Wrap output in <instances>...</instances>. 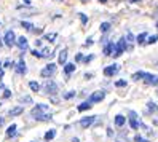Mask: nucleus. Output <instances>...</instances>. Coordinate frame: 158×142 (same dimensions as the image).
I'll list each match as a JSON object with an SVG mask.
<instances>
[{"mask_svg":"<svg viewBox=\"0 0 158 142\" xmlns=\"http://www.w3.org/2000/svg\"><path fill=\"white\" fill-rule=\"evenodd\" d=\"M42 90H43V93H45V94H48V96H54V94H58L59 86H58V83L54 81V80L48 78V80H46V81L43 83Z\"/></svg>","mask_w":158,"mask_h":142,"instance_id":"1","label":"nucleus"},{"mask_svg":"<svg viewBox=\"0 0 158 142\" xmlns=\"http://www.w3.org/2000/svg\"><path fill=\"white\" fill-rule=\"evenodd\" d=\"M56 69H58V65L54 64V62H48V64H46L45 67H43V69L40 70V77H42V78H46V80H48V78H51L53 75L56 73Z\"/></svg>","mask_w":158,"mask_h":142,"instance_id":"2","label":"nucleus"},{"mask_svg":"<svg viewBox=\"0 0 158 142\" xmlns=\"http://www.w3.org/2000/svg\"><path fill=\"white\" fill-rule=\"evenodd\" d=\"M31 117L35 120V121H51L53 120V115L48 112H40V110H31Z\"/></svg>","mask_w":158,"mask_h":142,"instance_id":"3","label":"nucleus"},{"mask_svg":"<svg viewBox=\"0 0 158 142\" xmlns=\"http://www.w3.org/2000/svg\"><path fill=\"white\" fill-rule=\"evenodd\" d=\"M2 39H3V45L8 46V48H13V46H16V39H18V37H16V34H15L13 31H6Z\"/></svg>","mask_w":158,"mask_h":142,"instance_id":"4","label":"nucleus"},{"mask_svg":"<svg viewBox=\"0 0 158 142\" xmlns=\"http://www.w3.org/2000/svg\"><path fill=\"white\" fill-rule=\"evenodd\" d=\"M104 99H106V91H104V90H99V91H94L93 94H89L88 102H91V104H98V102H102Z\"/></svg>","mask_w":158,"mask_h":142,"instance_id":"5","label":"nucleus"},{"mask_svg":"<svg viewBox=\"0 0 158 142\" xmlns=\"http://www.w3.org/2000/svg\"><path fill=\"white\" fill-rule=\"evenodd\" d=\"M126 50V39H120L115 45V51H114V58H118V56H122Z\"/></svg>","mask_w":158,"mask_h":142,"instance_id":"6","label":"nucleus"},{"mask_svg":"<svg viewBox=\"0 0 158 142\" xmlns=\"http://www.w3.org/2000/svg\"><path fill=\"white\" fill-rule=\"evenodd\" d=\"M15 72H16V75H26L27 73V65H26V61L23 58L15 64Z\"/></svg>","mask_w":158,"mask_h":142,"instance_id":"7","label":"nucleus"},{"mask_svg":"<svg viewBox=\"0 0 158 142\" xmlns=\"http://www.w3.org/2000/svg\"><path fill=\"white\" fill-rule=\"evenodd\" d=\"M94 121H96V115H89V117H83L80 120V126L83 129H88L91 125H94Z\"/></svg>","mask_w":158,"mask_h":142,"instance_id":"8","label":"nucleus"},{"mask_svg":"<svg viewBox=\"0 0 158 142\" xmlns=\"http://www.w3.org/2000/svg\"><path fill=\"white\" fill-rule=\"evenodd\" d=\"M118 70H120L118 64H110V65H107V67L104 69V75L106 77H114V75L118 73Z\"/></svg>","mask_w":158,"mask_h":142,"instance_id":"9","label":"nucleus"},{"mask_svg":"<svg viewBox=\"0 0 158 142\" xmlns=\"http://www.w3.org/2000/svg\"><path fill=\"white\" fill-rule=\"evenodd\" d=\"M16 46H18V48H19L23 53H26L27 48H29V42H27L26 37H18V39H16Z\"/></svg>","mask_w":158,"mask_h":142,"instance_id":"10","label":"nucleus"},{"mask_svg":"<svg viewBox=\"0 0 158 142\" xmlns=\"http://www.w3.org/2000/svg\"><path fill=\"white\" fill-rule=\"evenodd\" d=\"M5 134H6L8 139H15V137L18 136V125H16V123H11V125L6 128Z\"/></svg>","mask_w":158,"mask_h":142,"instance_id":"11","label":"nucleus"},{"mask_svg":"<svg viewBox=\"0 0 158 142\" xmlns=\"http://www.w3.org/2000/svg\"><path fill=\"white\" fill-rule=\"evenodd\" d=\"M137 113L136 112H129V126H131V129H137L139 126V120H137Z\"/></svg>","mask_w":158,"mask_h":142,"instance_id":"12","label":"nucleus"},{"mask_svg":"<svg viewBox=\"0 0 158 142\" xmlns=\"http://www.w3.org/2000/svg\"><path fill=\"white\" fill-rule=\"evenodd\" d=\"M142 80L145 83H148V85H158V77L153 75V73H150V72H144V78Z\"/></svg>","mask_w":158,"mask_h":142,"instance_id":"13","label":"nucleus"},{"mask_svg":"<svg viewBox=\"0 0 158 142\" xmlns=\"http://www.w3.org/2000/svg\"><path fill=\"white\" fill-rule=\"evenodd\" d=\"M62 67H64V75H66V77H70V75L75 72L77 65H75V62H66Z\"/></svg>","mask_w":158,"mask_h":142,"instance_id":"14","label":"nucleus"},{"mask_svg":"<svg viewBox=\"0 0 158 142\" xmlns=\"http://www.w3.org/2000/svg\"><path fill=\"white\" fill-rule=\"evenodd\" d=\"M114 51H115V45H114L112 42H107V43L104 45V50H102L104 56H112V54H114Z\"/></svg>","mask_w":158,"mask_h":142,"instance_id":"15","label":"nucleus"},{"mask_svg":"<svg viewBox=\"0 0 158 142\" xmlns=\"http://www.w3.org/2000/svg\"><path fill=\"white\" fill-rule=\"evenodd\" d=\"M23 112H24L23 106H16V107H11L10 110H8V115H10V117H19Z\"/></svg>","mask_w":158,"mask_h":142,"instance_id":"16","label":"nucleus"},{"mask_svg":"<svg viewBox=\"0 0 158 142\" xmlns=\"http://www.w3.org/2000/svg\"><path fill=\"white\" fill-rule=\"evenodd\" d=\"M67 54H69V53H67L66 48L59 51V56H58V64H59V65H64V64L67 62Z\"/></svg>","mask_w":158,"mask_h":142,"instance_id":"17","label":"nucleus"},{"mask_svg":"<svg viewBox=\"0 0 158 142\" xmlns=\"http://www.w3.org/2000/svg\"><path fill=\"white\" fill-rule=\"evenodd\" d=\"M91 107H93V104H91V102L83 101L81 104H78V106H77V110H78V112H86V110H89Z\"/></svg>","mask_w":158,"mask_h":142,"instance_id":"18","label":"nucleus"},{"mask_svg":"<svg viewBox=\"0 0 158 142\" xmlns=\"http://www.w3.org/2000/svg\"><path fill=\"white\" fill-rule=\"evenodd\" d=\"M56 39H58V34H56V32H50V34H45L42 40H46V42H50V43H54V42H56Z\"/></svg>","mask_w":158,"mask_h":142,"instance_id":"19","label":"nucleus"},{"mask_svg":"<svg viewBox=\"0 0 158 142\" xmlns=\"http://www.w3.org/2000/svg\"><path fill=\"white\" fill-rule=\"evenodd\" d=\"M54 137H56V129H48V131L45 132V136H43V139H45L46 142L53 140Z\"/></svg>","mask_w":158,"mask_h":142,"instance_id":"20","label":"nucleus"},{"mask_svg":"<svg viewBox=\"0 0 158 142\" xmlns=\"http://www.w3.org/2000/svg\"><path fill=\"white\" fill-rule=\"evenodd\" d=\"M29 88H31V91H34V93H40V90H42V85L39 83V81H29Z\"/></svg>","mask_w":158,"mask_h":142,"instance_id":"21","label":"nucleus"},{"mask_svg":"<svg viewBox=\"0 0 158 142\" xmlns=\"http://www.w3.org/2000/svg\"><path fill=\"white\" fill-rule=\"evenodd\" d=\"M125 123H126V118H125L123 115H117V117H115V126H117V128H122Z\"/></svg>","mask_w":158,"mask_h":142,"instance_id":"22","label":"nucleus"},{"mask_svg":"<svg viewBox=\"0 0 158 142\" xmlns=\"http://www.w3.org/2000/svg\"><path fill=\"white\" fill-rule=\"evenodd\" d=\"M19 24H21V27H23V29H26V31H29V32H31V31L34 29V27H35V26H34L32 23H29V21H24V19H23V21H21Z\"/></svg>","mask_w":158,"mask_h":142,"instance_id":"23","label":"nucleus"},{"mask_svg":"<svg viewBox=\"0 0 158 142\" xmlns=\"http://www.w3.org/2000/svg\"><path fill=\"white\" fill-rule=\"evenodd\" d=\"M34 110H40V112H48V104H37V106H34L32 107Z\"/></svg>","mask_w":158,"mask_h":142,"instance_id":"24","label":"nucleus"},{"mask_svg":"<svg viewBox=\"0 0 158 142\" xmlns=\"http://www.w3.org/2000/svg\"><path fill=\"white\" fill-rule=\"evenodd\" d=\"M75 96H77V93H75V91H67V93H64V94H62V99L70 101V99H73Z\"/></svg>","mask_w":158,"mask_h":142,"instance_id":"25","label":"nucleus"},{"mask_svg":"<svg viewBox=\"0 0 158 142\" xmlns=\"http://www.w3.org/2000/svg\"><path fill=\"white\" fill-rule=\"evenodd\" d=\"M136 40H137V43H141V45H144V43H145V40H147V34H145V32H142V34H139V35L136 37Z\"/></svg>","mask_w":158,"mask_h":142,"instance_id":"26","label":"nucleus"},{"mask_svg":"<svg viewBox=\"0 0 158 142\" xmlns=\"http://www.w3.org/2000/svg\"><path fill=\"white\" fill-rule=\"evenodd\" d=\"M99 29H101V32H102V34H107V32L110 31V23H102Z\"/></svg>","mask_w":158,"mask_h":142,"instance_id":"27","label":"nucleus"},{"mask_svg":"<svg viewBox=\"0 0 158 142\" xmlns=\"http://www.w3.org/2000/svg\"><path fill=\"white\" fill-rule=\"evenodd\" d=\"M31 54L34 56V58H37V59H43V54H42V51L40 50H31Z\"/></svg>","mask_w":158,"mask_h":142,"instance_id":"28","label":"nucleus"},{"mask_svg":"<svg viewBox=\"0 0 158 142\" xmlns=\"http://www.w3.org/2000/svg\"><path fill=\"white\" fill-rule=\"evenodd\" d=\"M19 102L21 104H34V101H32L31 96H21L19 98Z\"/></svg>","mask_w":158,"mask_h":142,"instance_id":"29","label":"nucleus"},{"mask_svg":"<svg viewBox=\"0 0 158 142\" xmlns=\"http://www.w3.org/2000/svg\"><path fill=\"white\" fill-rule=\"evenodd\" d=\"M2 67H3V69H11V67L15 69V62L10 61V59H6L5 62H2Z\"/></svg>","mask_w":158,"mask_h":142,"instance_id":"30","label":"nucleus"},{"mask_svg":"<svg viewBox=\"0 0 158 142\" xmlns=\"http://www.w3.org/2000/svg\"><path fill=\"white\" fill-rule=\"evenodd\" d=\"M78 19L81 21L83 26H86V24H88V16H86L85 13H78Z\"/></svg>","mask_w":158,"mask_h":142,"instance_id":"31","label":"nucleus"},{"mask_svg":"<svg viewBox=\"0 0 158 142\" xmlns=\"http://www.w3.org/2000/svg\"><path fill=\"white\" fill-rule=\"evenodd\" d=\"M144 78V72H136V73H133V80L134 81H139V80H142Z\"/></svg>","mask_w":158,"mask_h":142,"instance_id":"32","label":"nucleus"},{"mask_svg":"<svg viewBox=\"0 0 158 142\" xmlns=\"http://www.w3.org/2000/svg\"><path fill=\"white\" fill-rule=\"evenodd\" d=\"M2 98H3V99H10V98H11V91L8 90V88H5L3 93H2Z\"/></svg>","mask_w":158,"mask_h":142,"instance_id":"33","label":"nucleus"},{"mask_svg":"<svg viewBox=\"0 0 158 142\" xmlns=\"http://www.w3.org/2000/svg\"><path fill=\"white\" fill-rule=\"evenodd\" d=\"M156 42H158V35H152V37H148V40H147L148 45H153V43H156Z\"/></svg>","mask_w":158,"mask_h":142,"instance_id":"34","label":"nucleus"},{"mask_svg":"<svg viewBox=\"0 0 158 142\" xmlns=\"http://www.w3.org/2000/svg\"><path fill=\"white\" fill-rule=\"evenodd\" d=\"M83 59H85L83 53H77V54H75V64H77V62H83Z\"/></svg>","mask_w":158,"mask_h":142,"instance_id":"35","label":"nucleus"},{"mask_svg":"<svg viewBox=\"0 0 158 142\" xmlns=\"http://www.w3.org/2000/svg\"><path fill=\"white\" fill-rule=\"evenodd\" d=\"M93 59H94V54H88V56H85V59H83V64H89Z\"/></svg>","mask_w":158,"mask_h":142,"instance_id":"36","label":"nucleus"},{"mask_svg":"<svg viewBox=\"0 0 158 142\" xmlns=\"http://www.w3.org/2000/svg\"><path fill=\"white\" fill-rule=\"evenodd\" d=\"M115 86H117V88H125V86H126V81H125V80H117V81H115Z\"/></svg>","mask_w":158,"mask_h":142,"instance_id":"37","label":"nucleus"},{"mask_svg":"<svg viewBox=\"0 0 158 142\" xmlns=\"http://www.w3.org/2000/svg\"><path fill=\"white\" fill-rule=\"evenodd\" d=\"M147 107H148V109H150L152 112H158V107L155 106V104H153V102H148V104H147Z\"/></svg>","mask_w":158,"mask_h":142,"instance_id":"38","label":"nucleus"},{"mask_svg":"<svg viewBox=\"0 0 158 142\" xmlns=\"http://www.w3.org/2000/svg\"><path fill=\"white\" fill-rule=\"evenodd\" d=\"M91 45H93V37H88L85 42V46H91Z\"/></svg>","mask_w":158,"mask_h":142,"instance_id":"39","label":"nucleus"},{"mask_svg":"<svg viewBox=\"0 0 158 142\" xmlns=\"http://www.w3.org/2000/svg\"><path fill=\"white\" fill-rule=\"evenodd\" d=\"M133 40H134V35L133 34H128L126 35V42H133Z\"/></svg>","mask_w":158,"mask_h":142,"instance_id":"40","label":"nucleus"},{"mask_svg":"<svg viewBox=\"0 0 158 142\" xmlns=\"http://www.w3.org/2000/svg\"><path fill=\"white\" fill-rule=\"evenodd\" d=\"M35 46H37V48H40V46H42V39H37L35 40Z\"/></svg>","mask_w":158,"mask_h":142,"instance_id":"41","label":"nucleus"},{"mask_svg":"<svg viewBox=\"0 0 158 142\" xmlns=\"http://www.w3.org/2000/svg\"><path fill=\"white\" fill-rule=\"evenodd\" d=\"M3 75H5V69H3V67H0V81H2Z\"/></svg>","mask_w":158,"mask_h":142,"instance_id":"42","label":"nucleus"},{"mask_svg":"<svg viewBox=\"0 0 158 142\" xmlns=\"http://www.w3.org/2000/svg\"><path fill=\"white\" fill-rule=\"evenodd\" d=\"M31 32H34V34H35V35H37V34H42V32H43V31H42V29H35V27H34V29H32V31H31Z\"/></svg>","mask_w":158,"mask_h":142,"instance_id":"43","label":"nucleus"},{"mask_svg":"<svg viewBox=\"0 0 158 142\" xmlns=\"http://www.w3.org/2000/svg\"><path fill=\"white\" fill-rule=\"evenodd\" d=\"M5 125V117H0V128Z\"/></svg>","mask_w":158,"mask_h":142,"instance_id":"44","label":"nucleus"},{"mask_svg":"<svg viewBox=\"0 0 158 142\" xmlns=\"http://www.w3.org/2000/svg\"><path fill=\"white\" fill-rule=\"evenodd\" d=\"M134 140H136V142H144V139H142L141 136H136V137H134Z\"/></svg>","mask_w":158,"mask_h":142,"instance_id":"45","label":"nucleus"},{"mask_svg":"<svg viewBox=\"0 0 158 142\" xmlns=\"http://www.w3.org/2000/svg\"><path fill=\"white\" fill-rule=\"evenodd\" d=\"M91 77H93V73H89V72H86V73H85V78H86V80H89Z\"/></svg>","mask_w":158,"mask_h":142,"instance_id":"46","label":"nucleus"},{"mask_svg":"<svg viewBox=\"0 0 158 142\" xmlns=\"http://www.w3.org/2000/svg\"><path fill=\"white\" fill-rule=\"evenodd\" d=\"M107 136H110V137L114 136V132H112V129H107Z\"/></svg>","mask_w":158,"mask_h":142,"instance_id":"47","label":"nucleus"},{"mask_svg":"<svg viewBox=\"0 0 158 142\" xmlns=\"http://www.w3.org/2000/svg\"><path fill=\"white\" fill-rule=\"evenodd\" d=\"M23 2H24L26 6H29V5H31V0H23Z\"/></svg>","mask_w":158,"mask_h":142,"instance_id":"48","label":"nucleus"},{"mask_svg":"<svg viewBox=\"0 0 158 142\" xmlns=\"http://www.w3.org/2000/svg\"><path fill=\"white\" fill-rule=\"evenodd\" d=\"M2 90H5V85H3V83H0V93H2Z\"/></svg>","mask_w":158,"mask_h":142,"instance_id":"49","label":"nucleus"},{"mask_svg":"<svg viewBox=\"0 0 158 142\" xmlns=\"http://www.w3.org/2000/svg\"><path fill=\"white\" fill-rule=\"evenodd\" d=\"M72 142H80V139H78V137H73V139H72Z\"/></svg>","mask_w":158,"mask_h":142,"instance_id":"50","label":"nucleus"},{"mask_svg":"<svg viewBox=\"0 0 158 142\" xmlns=\"http://www.w3.org/2000/svg\"><path fill=\"white\" fill-rule=\"evenodd\" d=\"M3 46V39H0V48Z\"/></svg>","mask_w":158,"mask_h":142,"instance_id":"51","label":"nucleus"},{"mask_svg":"<svg viewBox=\"0 0 158 142\" xmlns=\"http://www.w3.org/2000/svg\"><path fill=\"white\" fill-rule=\"evenodd\" d=\"M129 2H133V3H137V2H141V0H129Z\"/></svg>","mask_w":158,"mask_h":142,"instance_id":"52","label":"nucleus"},{"mask_svg":"<svg viewBox=\"0 0 158 142\" xmlns=\"http://www.w3.org/2000/svg\"><path fill=\"white\" fill-rule=\"evenodd\" d=\"M99 2H101V3H107V0H99Z\"/></svg>","mask_w":158,"mask_h":142,"instance_id":"53","label":"nucleus"},{"mask_svg":"<svg viewBox=\"0 0 158 142\" xmlns=\"http://www.w3.org/2000/svg\"><path fill=\"white\" fill-rule=\"evenodd\" d=\"M81 2H85V3H86V2H89V0H81Z\"/></svg>","mask_w":158,"mask_h":142,"instance_id":"54","label":"nucleus"},{"mask_svg":"<svg viewBox=\"0 0 158 142\" xmlns=\"http://www.w3.org/2000/svg\"><path fill=\"white\" fill-rule=\"evenodd\" d=\"M54 2H62V0H54Z\"/></svg>","mask_w":158,"mask_h":142,"instance_id":"55","label":"nucleus"},{"mask_svg":"<svg viewBox=\"0 0 158 142\" xmlns=\"http://www.w3.org/2000/svg\"><path fill=\"white\" fill-rule=\"evenodd\" d=\"M0 67H2V62H0Z\"/></svg>","mask_w":158,"mask_h":142,"instance_id":"56","label":"nucleus"},{"mask_svg":"<svg viewBox=\"0 0 158 142\" xmlns=\"http://www.w3.org/2000/svg\"><path fill=\"white\" fill-rule=\"evenodd\" d=\"M0 107H2V102H0Z\"/></svg>","mask_w":158,"mask_h":142,"instance_id":"57","label":"nucleus"},{"mask_svg":"<svg viewBox=\"0 0 158 142\" xmlns=\"http://www.w3.org/2000/svg\"><path fill=\"white\" fill-rule=\"evenodd\" d=\"M0 26H2V23H0Z\"/></svg>","mask_w":158,"mask_h":142,"instance_id":"58","label":"nucleus"}]
</instances>
